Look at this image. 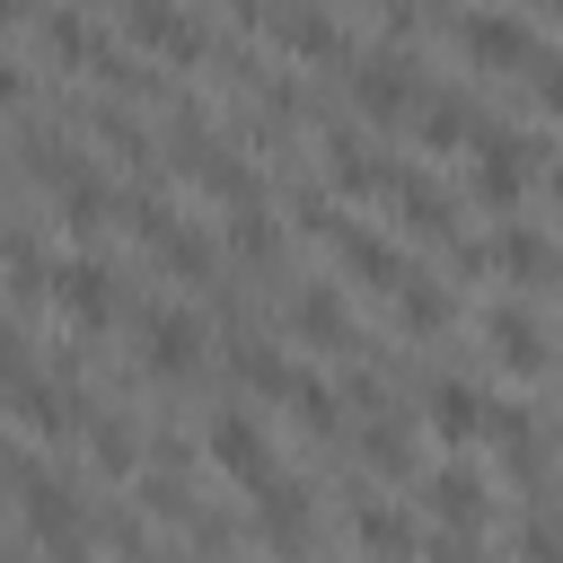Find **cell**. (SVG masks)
Wrapping results in <instances>:
<instances>
[{"label":"cell","mask_w":563,"mask_h":563,"mask_svg":"<svg viewBox=\"0 0 563 563\" xmlns=\"http://www.w3.org/2000/svg\"><path fill=\"white\" fill-rule=\"evenodd\" d=\"M18 519H26V537L44 545V563H62V554H88L97 545V510L70 493V475H53L44 457H35V440H18Z\"/></svg>","instance_id":"cell-1"},{"label":"cell","mask_w":563,"mask_h":563,"mask_svg":"<svg viewBox=\"0 0 563 563\" xmlns=\"http://www.w3.org/2000/svg\"><path fill=\"white\" fill-rule=\"evenodd\" d=\"M88 387L79 378H62L53 361H35V352H18L9 361V422H18V440H35V449H70L79 431H88Z\"/></svg>","instance_id":"cell-2"},{"label":"cell","mask_w":563,"mask_h":563,"mask_svg":"<svg viewBox=\"0 0 563 563\" xmlns=\"http://www.w3.org/2000/svg\"><path fill=\"white\" fill-rule=\"evenodd\" d=\"M343 79H352V114H361V123H413V114H422V97H431L405 44L352 53V70H343Z\"/></svg>","instance_id":"cell-3"},{"label":"cell","mask_w":563,"mask_h":563,"mask_svg":"<svg viewBox=\"0 0 563 563\" xmlns=\"http://www.w3.org/2000/svg\"><path fill=\"white\" fill-rule=\"evenodd\" d=\"M528 176H537V141L484 123V132H475V167H466V202H475V211H519V202H528Z\"/></svg>","instance_id":"cell-4"},{"label":"cell","mask_w":563,"mask_h":563,"mask_svg":"<svg viewBox=\"0 0 563 563\" xmlns=\"http://www.w3.org/2000/svg\"><path fill=\"white\" fill-rule=\"evenodd\" d=\"M202 352H211V325L194 317V308H141V369L158 378V387H185L194 369H202Z\"/></svg>","instance_id":"cell-5"},{"label":"cell","mask_w":563,"mask_h":563,"mask_svg":"<svg viewBox=\"0 0 563 563\" xmlns=\"http://www.w3.org/2000/svg\"><path fill=\"white\" fill-rule=\"evenodd\" d=\"M484 352H493L501 378H545L554 369V334H545V317L528 299H493L484 308Z\"/></svg>","instance_id":"cell-6"},{"label":"cell","mask_w":563,"mask_h":563,"mask_svg":"<svg viewBox=\"0 0 563 563\" xmlns=\"http://www.w3.org/2000/svg\"><path fill=\"white\" fill-rule=\"evenodd\" d=\"M422 510H431V528H457V537H484L493 528V475L484 466H466L457 449L422 475Z\"/></svg>","instance_id":"cell-7"},{"label":"cell","mask_w":563,"mask_h":563,"mask_svg":"<svg viewBox=\"0 0 563 563\" xmlns=\"http://www.w3.org/2000/svg\"><path fill=\"white\" fill-rule=\"evenodd\" d=\"M449 35H457V53L475 62V70H528L545 44H537V26L528 18H510V9H457L449 18Z\"/></svg>","instance_id":"cell-8"},{"label":"cell","mask_w":563,"mask_h":563,"mask_svg":"<svg viewBox=\"0 0 563 563\" xmlns=\"http://www.w3.org/2000/svg\"><path fill=\"white\" fill-rule=\"evenodd\" d=\"M53 308H62V325H79V334H106V325L123 317L114 264H106V255H62V264H53Z\"/></svg>","instance_id":"cell-9"},{"label":"cell","mask_w":563,"mask_h":563,"mask_svg":"<svg viewBox=\"0 0 563 563\" xmlns=\"http://www.w3.org/2000/svg\"><path fill=\"white\" fill-rule=\"evenodd\" d=\"M282 325H290V343H299V352H361L343 282H290V308H282Z\"/></svg>","instance_id":"cell-10"},{"label":"cell","mask_w":563,"mask_h":563,"mask_svg":"<svg viewBox=\"0 0 563 563\" xmlns=\"http://www.w3.org/2000/svg\"><path fill=\"white\" fill-rule=\"evenodd\" d=\"M246 510H255V537H264L282 563H299V554H308L317 501H308V484H299V475H264V484H246Z\"/></svg>","instance_id":"cell-11"},{"label":"cell","mask_w":563,"mask_h":563,"mask_svg":"<svg viewBox=\"0 0 563 563\" xmlns=\"http://www.w3.org/2000/svg\"><path fill=\"white\" fill-rule=\"evenodd\" d=\"M202 457H211V466H220L238 493H246V484H264V475H282V466H273V440H264V422H255L246 405H220V413H211Z\"/></svg>","instance_id":"cell-12"},{"label":"cell","mask_w":563,"mask_h":563,"mask_svg":"<svg viewBox=\"0 0 563 563\" xmlns=\"http://www.w3.org/2000/svg\"><path fill=\"white\" fill-rule=\"evenodd\" d=\"M44 202H53V229H62V238H97V229L123 211V194H114V185H106L88 158H70V167L44 185Z\"/></svg>","instance_id":"cell-13"},{"label":"cell","mask_w":563,"mask_h":563,"mask_svg":"<svg viewBox=\"0 0 563 563\" xmlns=\"http://www.w3.org/2000/svg\"><path fill=\"white\" fill-rule=\"evenodd\" d=\"M79 457H88L97 484H132V475L150 466V440H141V422H132L123 405H97L88 431H79Z\"/></svg>","instance_id":"cell-14"},{"label":"cell","mask_w":563,"mask_h":563,"mask_svg":"<svg viewBox=\"0 0 563 563\" xmlns=\"http://www.w3.org/2000/svg\"><path fill=\"white\" fill-rule=\"evenodd\" d=\"M325 246H334L343 282H361V290H396V282L413 273V255H405V246H396L387 229H361V220H343V229H334Z\"/></svg>","instance_id":"cell-15"},{"label":"cell","mask_w":563,"mask_h":563,"mask_svg":"<svg viewBox=\"0 0 563 563\" xmlns=\"http://www.w3.org/2000/svg\"><path fill=\"white\" fill-rule=\"evenodd\" d=\"M422 422H431V440L440 449H475L484 440V422H493V396L475 387V378H431V396H422Z\"/></svg>","instance_id":"cell-16"},{"label":"cell","mask_w":563,"mask_h":563,"mask_svg":"<svg viewBox=\"0 0 563 563\" xmlns=\"http://www.w3.org/2000/svg\"><path fill=\"white\" fill-rule=\"evenodd\" d=\"M493 282L545 290V282H563V246H554L545 229H528V220H501V229H493Z\"/></svg>","instance_id":"cell-17"},{"label":"cell","mask_w":563,"mask_h":563,"mask_svg":"<svg viewBox=\"0 0 563 563\" xmlns=\"http://www.w3.org/2000/svg\"><path fill=\"white\" fill-rule=\"evenodd\" d=\"M264 35H273L290 62H352V44H343V26H334V0H282Z\"/></svg>","instance_id":"cell-18"},{"label":"cell","mask_w":563,"mask_h":563,"mask_svg":"<svg viewBox=\"0 0 563 563\" xmlns=\"http://www.w3.org/2000/svg\"><path fill=\"white\" fill-rule=\"evenodd\" d=\"M325 185L343 194V202H387V185H396V167L352 132V123H334L325 132Z\"/></svg>","instance_id":"cell-19"},{"label":"cell","mask_w":563,"mask_h":563,"mask_svg":"<svg viewBox=\"0 0 563 563\" xmlns=\"http://www.w3.org/2000/svg\"><path fill=\"white\" fill-rule=\"evenodd\" d=\"M387 202H396V229H405V238H422V246H449V238H457V202H449V185H431V176L396 167Z\"/></svg>","instance_id":"cell-20"},{"label":"cell","mask_w":563,"mask_h":563,"mask_svg":"<svg viewBox=\"0 0 563 563\" xmlns=\"http://www.w3.org/2000/svg\"><path fill=\"white\" fill-rule=\"evenodd\" d=\"M352 545L369 563H422V519L405 501H352Z\"/></svg>","instance_id":"cell-21"},{"label":"cell","mask_w":563,"mask_h":563,"mask_svg":"<svg viewBox=\"0 0 563 563\" xmlns=\"http://www.w3.org/2000/svg\"><path fill=\"white\" fill-rule=\"evenodd\" d=\"M352 449H361V466L387 475V484L422 475V449H413V422H405V413H361V422H352Z\"/></svg>","instance_id":"cell-22"},{"label":"cell","mask_w":563,"mask_h":563,"mask_svg":"<svg viewBox=\"0 0 563 563\" xmlns=\"http://www.w3.org/2000/svg\"><path fill=\"white\" fill-rule=\"evenodd\" d=\"M387 299H396V334H413V343H431V334H449V325H457V290H449V282H431L422 264H413Z\"/></svg>","instance_id":"cell-23"},{"label":"cell","mask_w":563,"mask_h":563,"mask_svg":"<svg viewBox=\"0 0 563 563\" xmlns=\"http://www.w3.org/2000/svg\"><path fill=\"white\" fill-rule=\"evenodd\" d=\"M229 378H238L246 396H264V405H290L299 361H290L282 343H264V334H238V343H229Z\"/></svg>","instance_id":"cell-24"},{"label":"cell","mask_w":563,"mask_h":563,"mask_svg":"<svg viewBox=\"0 0 563 563\" xmlns=\"http://www.w3.org/2000/svg\"><path fill=\"white\" fill-rule=\"evenodd\" d=\"M26 35L44 44V62H53V70H88V53H97V26H88V9H79V0H44Z\"/></svg>","instance_id":"cell-25"},{"label":"cell","mask_w":563,"mask_h":563,"mask_svg":"<svg viewBox=\"0 0 563 563\" xmlns=\"http://www.w3.org/2000/svg\"><path fill=\"white\" fill-rule=\"evenodd\" d=\"M88 132H97L106 158H123V167H158V158H167V141H158L123 97H97V106H88Z\"/></svg>","instance_id":"cell-26"},{"label":"cell","mask_w":563,"mask_h":563,"mask_svg":"<svg viewBox=\"0 0 563 563\" xmlns=\"http://www.w3.org/2000/svg\"><path fill=\"white\" fill-rule=\"evenodd\" d=\"M413 132H422V150H475L484 114H475V97H457V88H431V97H422V114H413Z\"/></svg>","instance_id":"cell-27"},{"label":"cell","mask_w":563,"mask_h":563,"mask_svg":"<svg viewBox=\"0 0 563 563\" xmlns=\"http://www.w3.org/2000/svg\"><path fill=\"white\" fill-rule=\"evenodd\" d=\"M150 264H158L167 282H194V290H202V282L220 273V255H211V238H202L194 220H176V229H167V238L150 246Z\"/></svg>","instance_id":"cell-28"},{"label":"cell","mask_w":563,"mask_h":563,"mask_svg":"<svg viewBox=\"0 0 563 563\" xmlns=\"http://www.w3.org/2000/svg\"><path fill=\"white\" fill-rule=\"evenodd\" d=\"M44 299H53V264L35 255V238H26V229H9V308H18V317H35Z\"/></svg>","instance_id":"cell-29"},{"label":"cell","mask_w":563,"mask_h":563,"mask_svg":"<svg viewBox=\"0 0 563 563\" xmlns=\"http://www.w3.org/2000/svg\"><path fill=\"white\" fill-rule=\"evenodd\" d=\"M343 413H352V405H343V387L299 369V387H290V422H299L308 440H334V431H343Z\"/></svg>","instance_id":"cell-30"},{"label":"cell","mask_w":563,"mask_h":563,"mask_svg":"<svg viewBox=\"0 0 563 563\" xmlns=\"http://www.w3.org/2000/svg\"><path fill=\"white\" fill-rule=\"evenodd\" d=\"M510 563H563V519L545 510V493H528V510L510 528Z\"/></svg>","instance_id":"cell-31"},{"label":"cell","mask_w":563,"mask_h":563,"mask_svg":"<svg viewBox=\"0 0 563 563\" xmlns=\"http://www.w3.org/2000/svg\"><path fill=\"white\" fill-rule=\"evenodd\" d=\"M229 255H238V264H273V255H282V220H273L264 202H238V211H229Z\"/></svg>","instance_id":"cell-32"},{"label":"cell","mask_w":563,"mask_h":563,"mask_svg":"<svg viewBox=\"0 0 563 563\" xmlns=\"http://www.w3.org/2000/svg\"><path fill=\"white\" fill-rule=\"evenodd\" d=\"M114 220H123V229H132L141 246H158V238H167V229H176L185 211H167V194H123V211H114Z\"/></svg>","instance_id":"cell-33"},{"label":"cell","mask_w":563,"mask_h":563,"mask_svg":"<svg viewBox=\"0 0 563 563\" xmlns=\"http://www.w3.org/2000/svg\"><path fill=\"white\" fill-rule=\"evenodd\" d=\"M334 387H343V405H352V413H387V387H378V369L343 361V378H334Z\"/></svg>","instance_id":"cell-34"},{"label":"cell","mask_w":563,"mask_h":563,"mask_svg":"<svg viewBox=\"0 0 563 563\" xmlns=\"http://www.w3.org/2000/svg\"><path fill=\"white\" fill-rule=\"evenodd\" d=\"M519 79H528V97H537L545 114H563V53H537V62L519 70Z\"/></svg>","instance_id":"cell-35"},{"label":"cell","mask_w":563,"mask_h":563,"mask_svg":"<svg viewBox=\"0 0 563 563\" xmlns=\"http://www.w3.org/2000/svg\"><path fill=\"white\" fill-rule=\"evenodd\" d=\"M422 563H484V537H457V528H431V537H422Z\"/></svg>","instance_id":"cell-36"},{"label":"cell","mask_w":563,"mask_h":563,"mask_svg":"<svg viewBox=\"0 0 563 563\" xmlns=\"http://www.w3.org/2000/svg\"><path fill=\"white\" fill-rule=\"evenodd\" d=\"M545 202H554V211H563V158H554V167H545Z\"/></svg>","instance_id":"cell-37"},{"label":"cell","mask_w":563,"mask_h":563,"mask_svg":"<svg viewBox=\"0 0 563 563\" xmlns=\"http://www.w3.org/2000/svg\"><path fill=\"white\" fill-rule=\"evenodd\" d=\"M554 466H563V422H554Z\"/></svg>","instance_id":"cell-38"},{"label":"cell","mask_w":563,"mask_h":563,"mask_svg":"<svg viewBox=\"0 0 563 563\" xmlns=\"http://www.w3.org/2000/svg\"><path fill=\"white\" fill-rule=\"evenodd\" d=\"M62 563H97V554H62Z\"/></svg>","instance_id":"cell-39"},{"label":"cell","mask_w":563,"mask_h":563,"mask_svg":"<svg viewBox=\"0 0 563 563\" xmlns=\"http://www.w3.org/2000/svg\"><path fill=\"white\" fill-rule=\"evenodd\" d=\"M545 9H554V18H563V0H545Z\"/></svg>","instance_id":"cell-40"},{"label":"cell","mask_w":563,"mask_h":563,"mask_svg":"<svg viewBox=\"0 0 563 563\" xmlns=\"http://www.w3.org/2000/svg\"><path fill=\"white\" fill-rule=\"evenodd\" d=\"M150 563H167V554H150Z\"/></svg>","instance_id":"cell-41"}]
</instances>
